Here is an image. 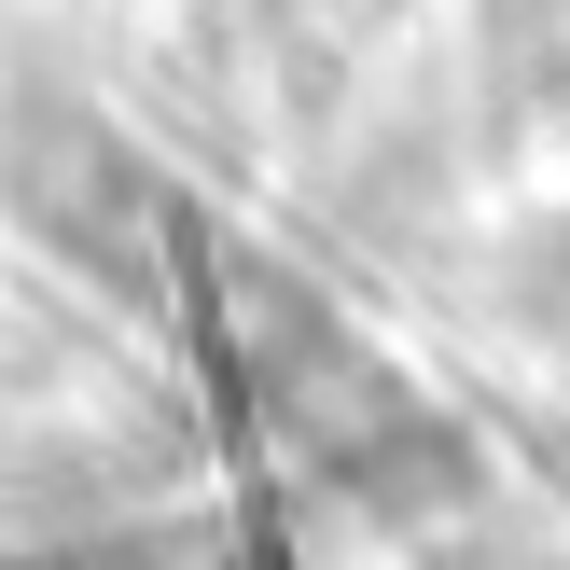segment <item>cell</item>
<instances>
[{"instance_id":"obj_1","label":"cell","mask_w":570,"mask_h":570,"mask_svg":"<svg viewBox=\"0 0 570 570\" xmlns=\"http://www.w3.org/2000/svg\"><path fill=\"white\" fill-rule=\"evenodd\" d=\"M265 390H278V432H293L376 529H445V515H473V488H488L473 445H460V417H445L404 362H376L362 334H334L306 293H278Z\"/></svg>"}]
</instances>
